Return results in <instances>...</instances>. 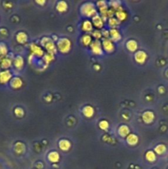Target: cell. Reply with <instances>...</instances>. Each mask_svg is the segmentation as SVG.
<instances>
[{"label": "cell", "instance_id": "obj_1", "mask_svg": "<svg viewBox=\"0 0 168 169\" xmlns=\"http://www.w3.org/2000/svg\"><path fill=\"white\" fill-rule=\"evenodd\" d=\"M80 12L83 17H93L95 15L97 14L96 5L91 2H85L80 7Z\"/></svg>", "mask_w": 168, "mask_h": 169}, {"label": "cell", "instance_id": "obj_2", "mask_svg": "<svg viewBox=\"0 0 168 169\" xmlns=\"http://www.w3.org/2000/svg\"><path fill=\"white\" fill-rule=\"evenodd\" d=\"M56 46L58 50L60 53H62V54H67V53H69L71 50L72 42L69 38L63 37V38H60L59 40H58Z\"/></svg>", "mask_w": 168, "mask_h": 169}, {"label": "cell", "instance_id": "obj_3", "mask_svg": "<svg viewBox=\"0 0 168 169\" xmlns=\"http://www.w3.org/2000/svg\"><path fill=\"white\" fill-rule=\"evenodd\" d=\"M40 45L44 48H45L47 53H49V54H52L54 55L58 51L56 45L54 44V42L49 37H43L40 41Z\"/></svg>", "mask_w": 168, "mask_h": 169}, {"label": "cell", "instance_id": "obj_4", "mask_svg": "<svg viewBox=\"0 0 168 169\" xmlns=\"http://www.w3.org/2000/svg\"><path fill=\"white\" fill-rule=\"evenodd\" d=\"M90 47H91V52L94 54H96V55H102L104 54V50L103 48H102L101 42L98 41V40H95V41L91 42Z\"/></svg>", "mask_w": 168, "mask_h": 169}, {"label": "cell", "instance_id": "obj_5", "mask_svg": "<svg viewBox=\"0 0 168 169\" xmlns=\"http://www.w3.org/2000/svg\"><path fill=\"white\" fill-rule=\"evenodd\" d=\"M101 45H102L103 50H105L106 53H112L115 50L114 42L110 38H104L101 42Z\"/></svg>", "mask_w": 168, "mask_h": 169}, {"label": "cell", "instance_id": "obj_6", "mask_svg": "<svg viewBox=\"0 0 168 169\" xmlns=\"http://www.w3.org/2000/svg\"><path fill=\"white\" fill-rule=\"evenodd\" d=\"M30 50H31V54H32V56L33 55L36 57L44 56V50L42 49L41 46H37L36 44H31L30 45Z\"/></svg>", "mask_w": 168, "mask_h": 169}, {"label": "cell", "instance_id": "obj_7", "mask_svg": "<svg viewBox=\"0 0 168 169\" xmlns=\"http://www.w3.org/2000/svg\"><path fill=\"white\" fill-rule=\"evenodd\" d=\"M12 79V74L8 69L0 72V84H6L7 83L11 81Z\"/></svg>", "mask_w": 168, "mask_h": 169}, {"label": "cell", "instance_id": "obj_8", "mask_svg": "<svg viewBox=\"0 0 168 169\" xmlns=\"http://www.w3.org/2000/svg\"><path fill=\"white\" fill-rule=\"evenodd\" d=\"M148 59V54H146L145 51L143 50H138L134 54V59L138 64H143Z\"/></svg>", "mask_w": 168, "mask_h": 169}, {"label": "cell", "instance_id": "obj_9", "mask_svg": "<svg viewBox=\"0 0 168 169\" xmlns=\"http://www.w3.org/2000/svg\"><path fill=\"white\" fill-rule=\"evenodd\" d=\"M91 22L95 27H96V29H101L104 27V20L103 18L101 17L100 14L95 15L93 17H91Z\"/></svg>", "mask_w": 168, "mask_h": 169}, {"label": "cell", "instance_id": "obj_10", "mask_svg": "<svg viewBox=\"0 0 168 169\" xmlns=\"http://www.w3.org/2000/svg\"><path fill=\"white\" fill-rule=\"evenodd\" d=\"M142 118H143V120L146 124H150L155 119V115L151 110H146L145 112H143Z\"/></svg>", "mask_w": 168, "mask_h": 169}, {"label": "cell", "instance_id": "obj_11", "mask_svg": "<svg viewBox=\"0 0 168 169\" xmlns=\"http://www.w3.org/2000/svg\"><path fill=\"white\" fill-rule=\"evenodd\" d=\"M22 85H23V82L19 77H14L10 81V86L13 89H19V88H22Z\"/></svg>", "mask_w": 168, "mask_h": 169}, {"label": "cell", "instance_id": "obj_12", "mask_svg": "<svg viewBox=\"0 0 168 169\" xmlns=\"http://www.w3.org/2000/svg\"><path fill=\"white\" fill-rule=\"evenodd\" d=\"M110 39L113 42L120 41L121 40V34L117 29H111L109 31Z\"/></svg>", "mask_w": 168, "mask_h": 169}, {"label": "cell", "instance_id": "obj_13", "mask_svg": "<svg viewBox=\"0 0 168 169\" xmlns=\"http://www.w3.org/2000/svg\"><path fill=\"white\" fill-rule=\"evenodd\" d=\"M13 65L17 69H22L24 66V59L21 55H17L14 58L13 60Z\"/></svg>", "mask_w": 168, "mask_h": 169}, {"label": "cell", "instance_id": "obj_14", "mask_svg": "<svg viewBox=\"0 0 168 169\" xmlns=\"http://www.w3.org/2000/svg\"><path fill=\"white\" fill-rule=\"evenodd\" d=\"M126 142L131 146H134L138 143V136L136 135L135 134H129L126 137Z\"/></svg>", "mask_w": 168, "mask_h": 169}, {"label": "cell", "instance_id": "obj_15", "mask_svg": "<svg viewBox=\"0 0 168 169\" xmlns=\"http://www.w3.org/2000/svg\"><path fill=\"white\" fill-rule=\"evenodd\" d=\"M59 147L63 151H69L71 148V143L69 140L64 139V140H59Z\"/></svg>", "mask_w": 168, "mask_h": 169}, {"label": "cell", "instance_id": "obj_16", "mask_svg": "<svg viewBox=\"0 0 168 169\" xmlns=\"http://www.w3.org/2000/svg\"><path fill=\"white\" fill-rule=\"evenodd\" d=\"M82 29L85 32H91L93 30V24L90 20H85L82 24Z\"/></svg>", "mask_w": 168, "mask_h": 169}, {"label": "cell", "instance_id": "obj_17", "mask_svg": "<svg viewBox=\"0 0 168 169\" xmlns=\"http://www.w3.org/2000/svg\"><path fill=\"white\" fill-rule=\"evenodd\" d=\"M118 134L120 135L121 137H127L130 134V130L127 125H120L118 129Z\"/></svg>", "mask_w": 168, "mask_h": 169}, {"label": "cell", "instance_id": "obj_18", "mask_svg": "<svg viewBox=\"0 0 168 169\" xmlns=\"http://www.w3.org/2000/svg\"><path fill=\"white\" fill-rule=\"evenodd\" d=\"M138 43L134 40H129L126 42V48L131 52H135L138 49Z\"/></svg>", "mask_w": 168, "mask_h": 169}, {"label": "cell", "instance_id": "obj_19", "mask_svg": "<svg viewBox=\"0 0 168 169\" xmlns=\"http://www.w3.org/2000/svg\"><path fill=\"white\" fill-rule=\"evenodd\" d=\"M12 59H9V58H7V57H4L1 59V62H0V67L2 68L4 70H7L12 66Z\"/></svg>", "mask_w": 168, "mask_h": 169}, {"label": "cell", "instance_id": "obj_20", "mask_svg": "<svg viewBox=\"0 0 168 169\" xmlns=\"http://www.w3.org/2000/svg\"><path fill=\"white\" fill-rule=\"evenodd\" d=\"M94 113H95V110H94V108L91 106H86L82 109V114L87 118L92 117Z\"/></svg>", "mask_w": 168, "mask_h": 169}, {"label": "cell", "instance_id": "obj_21", "mask_svg": "<svg viewBox=\"0 0 168 169\" xmlns=\"http://www.w3.org/2000/svg\"><path fill=\"white\" fill-rule=\"evenodd\" d=\"M14 151L17 153V154H22L26 151V146L23 143L17 142L14 146Z\"/></svg>", "mask_w": 168, "mask_h": 169}, {"label": "cell", "instance_id": "obj_22", "mask_svg": "<svg viewBox=\"0 0 168 169\" xmlns=\"http://www.w3.org/2000/svg\"><path fill=\"white\" fill-rule=\"evenodd\" d=\"M81 41L82 44L84 46H90L91 42L93 41H92V37H91V35L85 34L82 37Z\"/></svg>", "mask_w": 168, "mask_h": 169}, {"label": "cell", "instance_id": "obj_23", "mask_svg": "<svg viewBox=\"0 0 168 169\" xmlns=\"http://www.w3.org/2000/svg\"><path fill=\"white\" fill-rule=\"evenodd\" d=\"M16 39H17V41L20 44H24L27 41V40H28V37H27V35L25 33V32H18L16 36Z\"/></svg>", "mask_w": 168, "mask_h": 169}, {"label": "cell", "instance_id": "obj_24", "mask_svg": "<svg viewBox=\"0 0 168 169\" xmlns=\"http://www.w3.org/2000/svg\"><path fill=\"white\" fill-rule=\"evenodd\" d=\"M59 158H60V156H59V154L56 151H52L48 154V159H49V162H57L59 161Z\"/></svg>", "mask_w": 168, "mask_h": 169}, {"label": "cell", "instance_id": "obj_25", "mask_svg": "<svg viewBox=\"0 0 168 169\" xmlns=\"http://www.w3.org/2000/svg\"><path fill=\"white\" fill-rule=\"evenodd\" d=\"M56 9L59 12H64L68 10V4L65 1H59L57 2Z\"/></svg>", "mask_w": 168, "mask_h": 169}, {"label": "cell", "instance_id": "obj_26", "mask_svg": "<svg viewBox=\"0 0 168 169\" xmlns=\"http://www.w3.org/2000/svg\"><path fill=\"white\" fill-rule=\"evenodd\" d=\"M116 18L120 21V22H122V21H125L127 19V17H128V14H127V12L125 11H124V10H120V11H117L116 12Z\"/></svg>", "mask_w": 168, "mask_h": 169}, {"label": "cell", "instance_id": "obj_27", "mask_svg": "<svg viewBox=\"0 0 168 169\" xmlns=\"http://www.w3.org/2000/svg\"><path fill=\"white\" fill-rule=\"evenodd\" d=\"M166 147L165 145H162V144L157 145L155 147V149H154V152H155V154L159 155L164 154L166 153Z\"/></svg>", "mask_w": 168, "mask_h": 169}, {"label": "cell", "instance_id": "obj_28", "mask_svg": "<svg viewBox=\"0 0 168 169\" xmlns=\"http://www.w3.org/2000/svg\"><path fill=\"white\" fill-rule=\"evenodd\" d=\"M108 24L111 27V29H116V27H118L120 24V21L116 17H111L108 20Z\"/></svg>", "mask_w": 168, "mask_h": 169}, {"label": "cell", "instance_id": "obj_29", "mask_svg": "<svg viewBox=\"0 0 168 169\" xmlns=\"http://www.w3.org/2000/svg\"><path fill=\"white\" fill-rule=\"evenodd\" d=\"M145 158H146V159L148 160V162H153L156 160V158H157V156H156V154L154 151L149 150V151H148V152L146 153Z\"/></svg>", "mask_w": 168, "mask_h": 169}, {"label": "cell", "instance_id": "obj_30", "mask_svg": "<svg viewBox=\"0 0 168 169\" xmlns=\"http://www.w3.org/2000/svg\"><path fill=\"white\" fill-rule=\"evenodd\" d=\"M109 3L111 6V8L116 10V12L120 11V10H123V7H122V5H121V2H120V1H111Z\"/></svg>", "mask_w": 168, "mask_h": 169}, {"label": "cell", "instance_id": "obj_31", "mask_svg": "<svg viewBox=\"0 0 168 169\" xmlns=\"http://www.w3.org/2000/svg\"><path fill=\"white\" fill-rule=\"evenodd\" d=\"M43 59H44V62L45 63V64H49V63H51L52 61H54V55L52 54L46 53V54H44V56H43Z\"/></svg>", "mask_w": 168, "mask_h": 169}, {"label": "cell", "instance_id": "obj_32", "mask_svg": "<svg viewBox=\"0 0 168 169\" xmlns=\"http://www.w3.org/2000/svg\"><path fill=\"white\" fill-rule=\"evenodd\" d=\"M7 54V48L4 43H0V57L4 58Z\"/></svg>", "mask_w": 168, "mask_h": 169}, {"label": "cell", "instance_id": "obj_33", "mask_svg": "<svg viewBox=\"0 0 168 169\" xmlns=\"http://www.w3.org/2000/svg\"><path fill=\"white\" fill-rule=\"evenodd\" d=\"M99 127L102 130H107L109 128V123L107 120H103L99 122Z\"/></svg>", "mask_w": 168, "mask_h": 169}, {"label": "cell", "instance_id": "obj_34", "mask_svg": "<svg viewBox=\"0 0 168 169\" xmlns=\"http://www.w3.org/2000/svg\"><path fill=\"white\" fill-rule=\"evenodd\" d=\"M14 113L17 117L21 118L24 115V110L22 107H16L14 110Z\"/></svg>", "mask_w": 168, "mask_h": 169}, {"label": "cell", "instance_id": "obj_35", "mask_svg": "<svg viewBox=\"0 0 168 169\" xmlns=\"http://www.w3.org/2000/svg\"><path fill=\"white\" fill-rule=\"evenodd\" d=\"M92 36L95 37V39L98 40L99 41V40L101 38V37H102V33H101L99 30H96V31H94V32H92Z\"/></svg>", "mask_w": 168, "mask_h": 169}, {"label": "cell", "instance_id": "obj_36", "mask_svg": "<svg viewBox=\"0 0 168 169\" xmlns=\"http://www.w3.org/2000/svg\"><path fill=\"white\" fill-rule=\"evenodd\" d=\"M96 5L98 6L99 8L105 7V6H107V5H106V2H105V1H99V2H97Z\"/></svg>", "mask_w": 168, "mask_h": 169}, {"label": "cell", "instance_id": "obj_37", "mask_svg": "<svg viewBox=\"0 0 168 169\" xmlns=\"http://www.w3.org/2000/svg\"><path fill=\"white\" fill-rule=\"evenodd\" d=\"M102 35H103L104 37H106V38H108V37H110L109 31H107V30H104L103 32H102Z\"/></svg>", "mask_w": 168, "mask_h": 169}, {"label": "cell", "instance_id": "obj_38", "mask_svg": "<svg viewBox=\"0 0 168 169\" xmlns=\"http://www.w3.org/2000/svg\"><path fill=\"white\" fill-rule=\"evenodd\" d=\"M36 3H38V4L42 5V4H44V3H45V1H36Z\"/></svg>", "mask_w": 168, "mask_h": 169}]
</instances>
